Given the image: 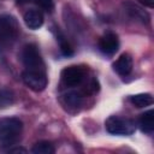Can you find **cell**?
<instances>
[{
  "label": "cell",
  "mask_w": 154,
  "mask_h": 154,
  "mask_svg": "<svg viewBox=\"0 0 154 154\" xmlns=\"http://www.w3.org/2000/svg\"><path fill=\"white\" fill-rule=\"evenodd\" d=\"M85 79V70L82 66L72 65L67 66L61 71V82L65 87L73 88L78 87Z\"/></svg>",
  "instance_id": "obj_6"
},
{
  "label": "cell",
  "mask_w": 154,
  "mask_h": 154,
  "mask_svg": "<svg viewBox=\"0 0 154 154\" xmlns=\"http://www.w3.org/2000/svg\"><path fill=\"white\" fill-rule=\"evenodd\" d=\"M11 153H17V152H25V149H20V148H16V149H10Z\"/></svg>",
  "instance_id": "obj_19"
},
{
  "label": "cell",
  "mask_w": 154,
  "mask_h": 154,
  "mask_svg": "<svg viewBox=\"0 0 154 154\" xmlns=\"http://www.w3.org/2000/svg\"><path fill=\"white\" fill-rule=\"evenodd\" d=\"M12 102V94L8 90H0V106H6Z\"/></svg>",
  "instance_id": "obj_17"
},
{
  "label": "cell",
  "mask_w": 154,
  "mask_h": 154,
  "mask_svg": "<svg viewBox=\"0 0 154 154\" xmlns=\"http://www.w3.org/2000/svg\"><path fill=\"white\" fill-rule=\"evenodd\" d=\"M113 69L119 76H128L132 70V58L128 53L122 54L113 64Z\"/></svg>",
  "instance_id": "obj_8"
},
{
  "label": "cell",
  "mask_w": 154,
  "mask_h": 154,
  "mask_svg": "<svg viewBox=\"0 0 154 154\" xmlns=\"http://www.w3.org/2000/svg\"><path fill=\"white\" fill-rule=\"evenodd\" d=\"M17 4H25V2H34L36 4L41 10L46 11V12H52V10L54 8V2L53 0H16Z\"/></svg>",
  "instance_id": "obj_15"
},
{
  "label": "cell",
  "mask_w": 154,
  "mask_h": 154,
  "mask_svg": "<svg viewBox=\"0 0 154 154\" xmlns=\"http://www.w3.org/2000/svg\"><path fill=\"white\" fill-rule=\"evenodd\" d=\"M99 49L103 53V54H107V55H112L114 54L118 48H119V40H118V36L114 34V32H106L103 34L100 38H99Z\"/></svg>",
  "instance_id": "obj_7"
},
{
  "label": "cell",
  "mask_w": 154,
  "mask_h": 154,
  "mask_svg": "<svg viewBox=\"0 0 154 154\" xmlns=\"http://www.w3.org/2000/svg\"><path fill=\"white\" fill-rule=\"evenodd\" d=\"M22 61L25 66V70L46 71L41 53L37 48V46L34 43H29V45L24 46V48L22 51Z\"/></svg>",
  "instance_id": "obj_4"
},
{
  "label": "cell",
  "mask_w": 154,
  "mask_h": 154,
  "mask_svg": "<svg viewBox=\"0 0 154 154\" xmlns=\"http://www.w3.org/2000/svg\"><path fill=\"white\" fill-rule=\"evenodd\" d=\"M19 34L18 23L10 14L0 16V52H6L14 45Z\"/></svg>",
  "instance_id": "obj_1"
},
{
  "label": "cell",
  "mask_w": 154,
  "mask_h": 154,
  "mask_svg": "<svg viewBox=\"0 0 154 154\" xmlns=\"http://www.w3.org/2000/svg\"><path fill=\"white\" fill-rule=\"evenodd\" d=\"M24 84L34 91H42L48 83L46 71L40 70H24L22 73Z\"/></svg>",
  "instance_id": "obj_5"
},
{
  "label": "cell",
  "mask_w": 154,
  "mask_h": 154,
  "mask_svg": "<svg viewBox=\"0 0 154 154\" xmlns=\"http://www.w3.org/2000/svg\"><path fill=\"white\" fill-rule=\"evenodd\" d=\"M138 2H141L142 5H144V6H147V7H153V1L154 0H137Z\"/></svg>",
  "instance_id": "obj_18"
},
{
  "label": "cell",
  "mask_w": 154,
  "mask_h": 154,
  "mask_svg": "<svg viewBox=\"0 0 154 154\" xmlns=\"http://www.w3.org/2000/svg\"><path fill=\"white\" fill-rule=\"evenodd\" d=\"M58 41H59L60 51H61V53H63L64 55H71V54L73 53L72 47L70 46V43L67 42V40H66L61 34H59V36H58Z\"/></svg>",
  "instance_id": "obj_16"
},
{
  "label": "cell",
  "mask_w": 154,
  "mask_h": 154,
  "mask_svg": "<svg viewBox=\"0 0 154 154\" xmlns=\"http://www.w3.org/2000/svg\"><path fill=\"white\" fill-rule=\"evenodd\" d=\"M23 123L20 119L10 117L0 119V142L6 146L14 144L20 138Z\"/></svg>",
  "instance_id": "obj_2"
},
{
  "label": "cell",
  "mask_w": 154,
  "mask_h": 154,
  "mask_svg": "<svg viewBox=\"0 0 154 154\" xmlns=\"http://www.w3.org/2000/svg\"><path fill=\"white\" fill-rule=\"evenodd\" d=\"M106 130L112 135L129 136L135 132V123L129 118H123L119 116H111L105 123Z\"/></svg>",
  "instance_id": "obj_3"
},
{
  "label": "cell",
  "mask_w": 154,
  "mask_h": 154,
  "mask_svg": "<svg viewBox=\"0 0 154 154\" xmlns=\"http://www.w3.org/2000/svg\"><path fill=\"white\" fill-rule=\"evenodd\" d=\"M138 124H140V128H141V130L143 132L152 134L153 130H154V112L152 109L144 112L140 117Z\"/></svg>",
  "instance_id": "obj_10"
},
{
  "label": "cell",
  "mask_w": 154,
  "mask_h": 154,
  "mask_svg": "<svg viewBox=\"0 0 154 154\" xmlns=\"http://www.w3.org/2000/svg\"><path fill=\"white\" fill-rule=\"evenodd\" d=\"M31 152L34 154H53L55 152V148L48 141H40V142L35 143Z\"/></svg>",
  "instance_id": "obj_13"
},
{
  "label": "cell",
  "mask_w": 154,
  "mask_h": 154,
  "mask_svg": "<svg viewBox=\"0 0 154 154\" xmlns=\"http://www.w3.org/2000/svg\"><path fill=\"white\" fill-rule=\"evenodd\" d=\"M130 102L134 106L142 108V107H146L153 103V96L150 94H136L130 97Z\"/></svg>",
  "instance_id": "obj_12"
},
{
  "label": "cell",
  "mask_w": 154,
  "mask_h": 154,
  "mask_svg": "<svg viewBox=\"0 0 154 154\" xmlns=\"http://www.w3.org/2000/svg\"><path fill=\"white\" fill-rule=\"evenodd\" d=\"M126 6H128V11H129V13L131 14V17H134V18L141 20L142 23L149 22V16H148V13H147L144 10H142V8H140L138 6L132 5V4H128Z\"/></svg>",
  "instance_id": "obj_14"
},
{
  "label": "cell",
  "mask_w": 154,
  "mask_h": 154,
  "mask_svg": "<svg viewBox=\"0 0 154 154\" xmlns=\"http://www.w3.org/2000/svg\"><path fill=\"white\" fill-rule=\"evenodd\" d=\"M24 23L29 29H38L43 24V14L40 10L31 8L24 13Z\"/></svg>",
  "instance_id": "obj_9"
},
{
  "label": "cell",
  "mask_w": 154,
  "mask_h": 154,
  "mask_svg": "<svg viewBox=\"0 0 154 154\" xmlns=\"http://www.w3.org/2000/svg\"><path fill=\"white\" fill-rule=\"evenodd\" d=\"M63 103H64V106H67V108L77 109L82 105V95L76 91L66 93L63 96Z\"/></svg>",
  "instance_id": "obj_11"
}]
</instances>
